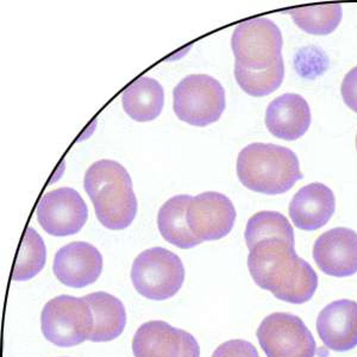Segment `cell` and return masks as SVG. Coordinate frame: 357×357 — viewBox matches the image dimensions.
Returning <instances> with one entry per match:
<instances>
[{"mask_svg":"<svg viewBox=\"0 0 357 357\" xmlns=\"http://www.w3.org/2000/svg\"><path fill=\"white\" fill-rule=\"evenodd\" d=\"M248 268L257 286L292 304L309 301L318 287L313 268L296 255L293 244L279 238L256 244L248 256Z\"/></svg>","mask_w":357,"mask_h":357,"instance_id":"cell-1","label":"cell"},{"mask_svg":"<svg viewBox=\"0 0 357 357\" xmlns=\"http://www.w3.org/2000/svg\"><path fill=\"white\" fill-rule=\"evenodd\" d=\"M84 188L102 227L114 231L130 227L138 203L126 167L114 160L96 161L86 171Z\"/></svg>","mask_w":357,"mask_h":357,"instance_id":"cell-2","label":"cell"},{"mask_svg":"<svg viewBox=\"0 0 357 357\" xmlns=\"http://www.w3.org/2000/svg\"><path fill=\"white\" fill-rule=\"evenodd\" d=\"M236 172L248 190L267 195H282L303 178L296 155L272 143H252L243 148Z\"/></svg>","mask_w":357,"mask_h":357,"instance_id":"cell-3","label":"cell"},{"mask_svg":"<svg viewBox=\"0 0 357 357\" xmlns=\"http://www.w3.org/2000/svg\"><path fill=\"white\" fill-rule=\"evenodd\" d=\"M225 106V89L211 75H187L173 91L175 116L190 126L204 128L213 124L220 121Z\"/></svg>","mask_w":357,"mask_h":357,"instance_id":"cell-4","label":"cell"},{"mask_svg":"<svg viewBox=\"0 0 357 357\" xmlns=\"http://www.w3.org/2000/svg\"><path fill=\"white\" fill-rule=\"evenodd\" d=\"M131 281L141 296L151 301H167L183 287L185 267L181 259L171 250L151 248L135 259Z\"/></svg>","mask_w":357,"mask_h":357,"instance_id":"cell-5","label":"cell"},{"mask_svg":"<svg viewBox=\"0 0 357 357\" xmlns=\"http://www.w3.org/2000/svg\"><path fill=\"white\" fill-rule=\"evenodd\" d=\"M93 328V313L85 298L59 296L42 310V333L57 347L70 348L89 341Z\"/></svg>","mask_w":357,"mask_h":357,"instance_id":"cell-6","label":"cell"},{"mask_svg":"<svg viewBox=\"0 0 357 357\" xmlns=\"http://www.w3.org/2000/svg\"><path fill=\"white\" fill-rule=\"evenodd\" d=\"M282 33L274 22L257 17L241 23L231 36L236 62L249 69H264L282 59Z\"/></svg>","mask_w":357,"mask_h":357,"instance_id":"cell-7","label":"cell"},{"mask_svg":"<svg viewBox=\"0 0 357 357\" xmlns=\"http://www.w3.org/2000/svg\"><path fill=\"white\" fill-rule=\"evenodd\" d=\"M267 357H314L316 341L299 317L273 313L261 321L256 333Z\"/></svg>","mask_w":357,"mask_h":357,"instance_id":"cell-8","label":"cell"},{"mask_svg":"<svg viewBox=\"0 0 357 357\" xmlns=\"http://www.w3.org/2000/svg\"><path fill=\"white\" fill-rule=\"evenodd\" d=\"M36 217L47 234L66 237L82 230L89 218V208L75 190L60 187L42 197L37 204Z\"/></svg>","mask_w":357,"mask_h":357,"instance_id":"cell-9","label":"cell"},{"mask_svg":"<svg viewBox=\"0 0 357 357\" xmlns=\"http://www.w3.org/2000/svg\"><path fill=\"white\" fill-rule=\"evenodd\" d=\"M192 234L202 241H217L231 232L236 210L231 200L218 192H204L192 197L186 210Z\"/></svg>","mask_w":357,"mask_h":357,"instance_id":"cell-10","label":"cell"},{"mask_svg":"<svg viewBox=\"0 0 357 357\" xmlns=\"http://www.w3.org/2000/svg\"><path fill=\"white\" fill-rule=\"evenodd\" d=\"M53 272L66 286L82 289L94 284L102 274V254L87 242H72L57 250Z\"/></svg>","mask_w":357,"mask_h":357,"instance_id":"cell-11","label":"cell"},{"mask_svg":"<svg viewBox=\"0 0 357 357\" xmlns=\"http://www.w3.org/2000/svg\"><path fill=\"white\" fill-rule=\"evenodd\" d=\"M313 259L328 275H354L357 273L356 232L348 227H335L324 232L314 242Z\"/></svg>","mask_w":357,"mask_h":357,"instance_id":"cell-12","label":"cell"},{"mask_svg":"<svg viewBox=\"0 0 357 357\" xmlns=\"http://www.w3.org/2000/svg\"><path fill=\"white\" fill-rule=\"evenodd\" d=\"M317 331L330 350L354 349L357 345V303L342 299L325 306L317 318Z\"/></svg>","mask_w":357,"mask_h":357,"instance_id":"cell-13","label":"cell"},{"mask_svg":"<svg viewBox=\"0 0 357 357\" xmlns=\"http://www.w3.org/2000/svg\"><path fill=\"white\" fill-rule=\"evenodd\" d=\"M336 208V199L329 187L313 183L301 188L289 204V217L298 229L314 231L328 224Z\"/></svg>","mask_w":357,"mask_h":357,"instance_id":"cell-14","label":"cell"},{"mask_svg":"<svg viewBox=\"0 0 357 357\" xmlns=\"http://www.w3.org/2000/svg\"><path fill=\"white\" fill-rule=\"evenodd\" d=\"M264 123L273 136L284 141H296L309 130V102L299 94H282L268 105Z\"/></svg>","mask_w":357,"mask_h":357,"instance_id":"cell-15","label":"cell"},{"mask_svg":"<svg viewBox=\"0 0 357 357\" xmlns=\"http://www.w3.org/2000/svg\"><path fill=\"white\" fill-rule=\"evenodd\" d=\"M183 349V330L166 321H146L132 340L135 357H178Z\"/></svg>","mask_w":357,"mask_h":357,"instance_id":"cell-16","label":"cell"},{"mask_svg":"<svg viewBox=\"0 0 357 357\" xmlns=\"http://www.w3.org/2000/svg\"><path fill=\"white\" fill-rule=\"evenodd\" d=\"M123 109L136 122L154 121L161 114L165 105V91L158 80L141 77L122 94Z\"/></svg>","mask_w":357,"mask_h":357,"instance_id":"cell-17","label":"cell"},{"mask_svg":"<svg viewBox=\"0 0 357 357\" xmlns=\"http://www.w3.org/2000/svg\"><path fill=\"white\" fill-rule=\"evenodd\" d=\"M93 313V333L91 342H110L126 329V311L122 301L106 292H96L84 296Z\"/></svg>","mask_w":357,"mask_h":357,"instance_id":"cell-18","label":"cell"},{"mask_svg":"<svg viewBox=\"0 0 357 357\" xmlns=\"http://www.w3.org/2000/svg\"><path fill=\"white\" fill-rule=\"evenodd\" d=\"M191 199V195H174L158 211V231L168 243L180 249H191L203 243L192 234L187 224L186 210Z\"/></svg>","mask_w":357,"mask_h":357,"instance_id":"cell-19","label":"cell"},{"mask_svg":"<svg viewBox=\"0 0 357 357\" xmlns=\"http://www.w3.org/2000/svg\"><path fill=\"white\" fill-rule=\"evenodd\" d=\"M245 243L249 250L262 241L279 238L294 245V232L287 218L279 212H257L248 220Z\"/></svg>","mask_w":357,"mask_h":357,"instance_id":"cell-20","label":"cell"},{"mask_svg":"<svg viewBox=\"0 0 357 357\" xmlns=\"http://www.w3.org/2000/svg\"><path fill=\"white\" fill-rule=\"evenodd\" d=\"M235 79L241 89L252 97H266L284 82V59L264 69H249L235 62Z\"/></svg>","mask_w":357,"mask_h":357,"instance_id":"cell-21","label":"cell"},{"mask_svg":"<svg viewBox=\"0 0 357 357\" xmlns=\"http://www.w3.org/2000/svg\"><path fill=\"white\" fill-rule=\"evenodd\" d=\"M47 260V249L40 234L29 227L22 238L16 264L13 268V281H28L41 272Z\"/></svg>","mask_w":357,"mask_h":357,"instance_id":"cell-22","label":"cell"},{"mask_svg":"<svg viewBox=\"0 0 357 357\" xmlns=\"http://www.w3.org/2000/svg\"><path fill=\"white\" fill-rule=\"evenodd\" d=\"M298 28L311 35L324 36L336 30L343 17L340 5L330 6H304L289 11Z\"/></svg>","mask_w":357,"mask_h":357,"instance_id":"cell-23","label":"cell"},{"mask_svg":"<svg viewBox=\"0 0 357 357\" xmlns=\"http://www.w3.org/2000/svg\"><path fill=\"white\" fill-rule=\"evenodd\" d=\"M212 357H260V355L250 342L232 340L220 344Z\"/></svg>","mask_w":357,"mask_h":357,"instance_id":"cell-24","label":"cell"},{"mask_svg":"<svg viewBox=\"0 0 357 357\" xmlns=\"http://www.w3.org/2000/svg\"><path fill=\"white\" fill-rule=\"evenodd\" d=\"M341 93L345 105L357 114V66L350 69L343 79Z\"/></svg>","mask_w":357,"mask_h":357,"instance_id":"cell-25","label":"cell"},{"mask_svg":"<svg viewBox=\"0 0 357 357\" xmlns=\"http://www.w3.org/2000/svg\"><path fill=\"white\" fill-rule=\"evenodd\" d=\"M178 357H200L198 342L191 333L183 330V349Z\"/></svg>","mask_w":357,"mask_h":357,"instance_id":"cell-26","label":"cell"},{"mask_svg":"<svg viewBox=\"0 0 357 357\" xmlns=\"http://www.w3.org/2000/svg\"><path fill=\"white\" fill-rule=\"evenodd\" d=\"M356 148H357V136H356Z\"/></svg>","mask_w":357,"mask_h":357,"instance_id":"cell-27","label":"cell"}]
</instances>
